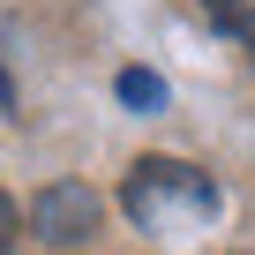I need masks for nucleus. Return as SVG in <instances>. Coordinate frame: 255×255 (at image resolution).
Here are the masks:
<instances>
[{"instance_id": "1", "label": "nucleus", "mask_w": 255, "mask_h": 255, "mask_svg": "<svg viewBox=\"0 0 255 255\" xmlns=\"http://www.w3.org/2000/svg\"><path fill=\"white\" fill-rule=\"evenodd\" d=\"M210 210H218V188L195 165L143 158L135 173H128V218L135 225H173V218H210Z\"/></svg>"}, {"instance_id": "2", "label": "nucleus", "mask_w": 255, "mask_h": 255, "mask_svg": "<svg viewBox=\"0 0 255 255\" xmlns=\"http://www.w3.org/2000/svg\"><path fill=\"white\" fill-rule=\"evenodd\" d=\"M98 225H105V203H98V188H83V180H53V188H38V203H30V233L53 240V248H75V240H90Z\"/></svg>"}, {"instance_id": "3", "label": "nucleus", "mask_w": 255, "mask_h": 255, "mask_svg": "<svg viewBox=\"0 0 255 255\" xmlns=\"http://www.w3.org/2000/svg\"><path fill=\"white\" fill-rule=\"evenodd\" d=\"M113 90H120V105H135V113H158V105H165V83H158L150 68H120Z\"/></svg>"}, {"instance_id": "4", "label": "nucleus", "mask_w": 255, "mask_h": 255, "mask_svg": "<svg viewBox=\"0 0 255 255\" xmlns=\"http://www.w3.org/2000/svg\"><path fill=\"white\" fill-rule=\"evenodd\" d=\"M15 240H23V210H15V203H8V195H0V255H8V248H15Z\"/></svg>"}, {"instance_id": "5", "label": "nucleus", "mask_w": 255, "mask_h": 255, "mask_svg": "<svg viewBox=\"0 0 255 255\" xmlns=\"http://www.w3.org/2000/svg\"><path fill=\"white\" fill-rule=\"evenodd\" d=\"M203 8H210V23H225V30H248V8H240V0H203Z\"/></svg>"}]
</instances>
